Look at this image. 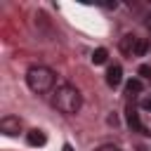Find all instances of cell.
<instances>
[{
	"label": "cell",
	"mask_w": 151,
	"mask_h": 151,
	"mask_svg": "<svg viewBox=\"0 0 151 151\" xmlns=\"http://www.w3.org/2000/svg\"><path fill=\"white\" fill-rule=\"evenodd\" d=\"M52 106H54L57 111H61L64 116H76V113L80 111V106H83V94H80V90H78L76 85L64 83V85H59V87L54 90V94H52Z\"/></svg>",
	"instance_id": "6da1fadb"
},
{
	"label": "cell",
	"mask_w": 151,
	"mask_h": 151,
	"mask_svg": "<svg viewBox=\"0 0 151 151\" xmlns=\"http://www.w3.org/2000/svg\"><path fill=\"white\" fill-rule=\"evenodd\" d=\"M54 83H57V73L45 66V64H33L28 71H26V85L31 92L35 94H47L54 90Z\"/></svg>",
	"instance_id": "7a4b0ae2"
},
{
	"label": "cell",
	"mask_w": 151,
	"mask_h": 151,
	"mask_svg": "<svg viewBox=\"0 0 151 151\" xmlns=\"http://www.w3.org/2000/svg\"><path fill=\"white\" fill-rule=\"evenodd\" d=\"M118 47H120V52H123L125 57H144L146 50H149V40H146V38H139V35H134V33H125V35L120 38Z\"/></svg>",
	"instance_id": "3957f363"
},
{
	"label": "cell",
	"mask_w": 151,
	"mask_h": 151,
	"mask_svg": "<svg viewBox=\"0 0 151 151\" xmlns=\"http://www.w3.org/2000/svg\"><path fill=\"white\" fill-rule=\"evenodd\" d=\"M21 130H24V123H21V118H17V116H5V118L0 120V132L7 134V137H17Z\"/></svg>",
	"instance_id": "277c9868"
},
{
	"label": "cell",
	"mask_w": 151,
	"mask_h": 151,
	"mask_svg": "<svg viewBox=\"0 0 151 151\" xmlns=\"http://www.w3.org/2000/svg\"><path fill=\"white\" fill-rule=\"evenodd\" d=\"M120 83H123V66H120V64H111V66L106 68V85L116 90Z\"/></svg>",
	"instance_id": "5b68a950"
},
{
	"label": "cell",
	"mask_w": 151,
	"mask_h": 151,
	"mask_svg": "<svg viewBox=\"0 0 151 151\" xmlns=\"http://www.w3.org/2000/svg\"><path fill=\"white\" fill-rule=\"evenodd\" d=\"M127 125H130L134 132H144V130H146V125L139 120V113H137L134 106H127Z\"/></svg>",
	"instance_id": "8992f818"
},
{
	"label": "cell",
	"mask_w": 151,
	"mask_h": 151,
	"mask_svg": "<svg viewBox=\"0 0 151 151\" xmlns=\"http://www.w3.org/2000/svg\"><path fill=\"white\" fill-rule=\"evenodd\" d=\"M26 142H28V146H45L47 137H45V132H42V130L33 127V130H28V132H26Z\"/></svg>",
	"instance_id": "52a82bcc"
},
{
	"label": "cell",
	"mask_w": 151,
	"mask_h": 151,
	"mask_svg": "<svg viewBox=\"0 0 151 151\" xmlns=\"http://www.w3.org/2000/svg\"><path fill=\"white\" fill-rule=\"evenodd\" d=\"M142 90H144V83H142L139 78H130V80L125 83V94H130V97L142 94Z\"/></svg>",
	"instance_id": "ba28073f"
},
{
	"label": "cell",
	"mask_w": 151,
	"mask_h": 151,
	"mask_svg": "<svg viewBox=\"0 0 151 151\" xmlns=\"http://www.w3.org/2000/svg\"><path fill=\"white\" fill-rule=\"evenodd\" d=\"M106 59H109V52H106L104 47H97V50L92 52V64H94V66H99V64H106Z\"/></svg>",
	"instance_id": "9c48e42d"
},
{
	"label": "cell",
	"mask_w": 151,
	"mask_h": 151,
	"mask_svg": "<svg viewBox=\"0 0 151 151\" xmlns=\"http://www.w3.org/2000/svg\"><path fill=\"white\" fill-rule=\"evenodd\" d=\"M94 151H120V146H116V144H101V146H97Z\"/></svg>",
	"instance_id": "30bf717a"
},
{
	"label": "cell",
	"mask_w": 151,
	"mask_h": 151,
	"mask_svg": "<svg viewBox=\"0 0 151 151\" xmlns=\"http://www.w3.org/2000/svg\"><path fill=\"white\" fill-rule=\"evenodd\" d=\"M139 76H144V78H151V66L142 64V66H139Z\"/></svg>",
	"instance_id": "8fae6325"
},
{
	"label": "cell",
	"mask_w": 151,
	"mask_h": 151,
	"mask_svg": "<svg viewBox=\"0 0 151 151\" xmlns=\"http://www.w3.org/2000/svg\"><path fill=\"white\" fill-rule=\"evenodd\" d=\"M142 109L144 111H151V97H144L142 99Z\"/></svg>",
	"instance_id": "7c38bea8"
},
{
	"label": "cell",
	"mask_w": 151,
	"mask_h": 151,
	"mask_svg": "<svg viewBox=\"0 0 151 151\" xmlns=\"http://www.w3.org/2000/svg\"><path fill=\"white\" fill-rule=\"evenodd\" d=\"M144 26H146V28H149V31H151V12H149V14H146V17H144Z\"/></svg>",
	"instance_id": "4fadbf2b"
},
{
	"label": "cell",
	"mask_w": 151,
	"mask_h": 151,
	"mask_svg": "<svg viewBox=\"0 0 151 151\" xmlns=\"http://www.w3.org/2000/svg\"><path fill=\"white\" fill-rule=\"evenodd\" d=\"M61 151H73V146H71V144H64V149H61Z\"/></svg>",
	"instance_id": "5bb4252c"
}]
</instances>
